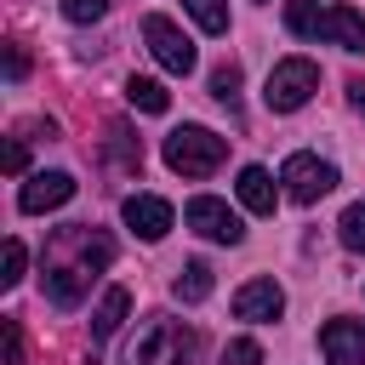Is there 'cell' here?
Masks as SVG:
<instances>
[{
	"mask_svg": "<svg viewBox=\"0 0 365 365\" xmlns=\"http://www.w3.org/2000/svg\"><path fill=\"white\" fill-rule=\"evenodd\" d=\"M108 262H114V240H108V234H97L91 222H68V228H57L51 245H46V274H40L46 302L74 308V302L86 297V285H91Z\"/></svg>",
	"mask_w": 365,
	"mask_h": 365,
	"instance_id": "6da1fadb",
	"label": "cell"
},
{
	"mask_svg": "<svg viewBox=\"0 0 365 365\" xmlns=\"http://www.w3.org/2000/svg\"><path fill=\"white\" fill-rule=\"evenodd\" d=\"M200 348V336L182 325V319H148L131 348H125V365H188Z\"/></svg>",
	"mask_w": 365,
	"mask_h": 365,
	"instance_id": "7a4b0ae2",
	"label": "cell"
},
{
	"mask_svg": "<svg viewBox=\"0 0 365 365\" xmlns=\"http://www.w3.org/2000/svg\"><path fill=\"white\" fill-rule=\"evenodd\" d=\"M222 160H228V143L217 131H205V125H177L165 137V165L177 177H211Z\"/></svg>",
	"mask_w": 365,
	"mask_h": 365,
	"instance_id": "3957f363",
	"label": "cell"
},
{
	"mask_svg": "<svg viewBox=\"0 0 365 365\" xmlns=\"http://www.w3.org/2000/svg\"><path fill=\"white\" fill-rule=\"evenodd\" d=\"M314 91H319V63H314V57H285V63H274V68H268L262 103H268L274 114H297Z\"/></svg>",
	"mask_w": 365,
	"mask_h": 365,
	"instance_id": "277c9868",
	"label": "cell"
},
{
	"mask_svg": "<svg viewBox=\"0 0 365 365\" xmlns=\"http://www.w3.org/2000/svg\"><path fill=\"white\" fill-rule=\"evenodd\" d=\"M143 40H148V51H154V63H160L165 74H194L200 51H194V40H188V34L171 23V17L148 11V17H143Z\"/></svg>",
	"mask_w": 365,
	"mask_h": 365,
	"instance_id": "5b68a950",
	"label": "cell"
},
{
	"mask_svg": "<svg viewBox=\"0 0 365 365\" xmlns=\"http://www.w3.org/2000/svg\"><path fill=\"white\" fill-rule=\"evenodd\" d=\"M279 182H285V194H291L297 205H314L319 194L336 188V165L319 160V154H291V160L279 165Z\"/></svg>",
	"mask_w": 365,
	"mask_h": 365,
	"instance_id": "8992f818",
	"label": "cell"
},
{
	"mask_svg": "<svg viewBox=\"0 0 365 365\" xmlns=\"http://www.w3.org/2000/svg\"><path fill=\"white\" fill-rule=\"evenodd\" d=\"M182 222L194 228V234H205V240H217V245H240L245 240V228H240V217L222 205V200H211V194H194L188 205H182Z\"/></svg>",
	"mask_w": 365,
	"mask_h": 365,
	"instance_id": "52a82bcc",
	"label": "cell"
},
{
	"mask_svg": "<svg viewBox=\"0 0 365 365\" xmlns=\"http://www.w3.org/2000/svg\"><path fill=\"white\" fill-rule=\"evenodd\" d=\"M319 354H325V365H365V325L359 319H325Z\"/></svg>",
	"mask_w": 365,
	"mask_h": 365,
	"instance_id": "ba28073f",
	"label": "cell"
},
{
	"mask_svg": "<svg viewBox=\"0 0 365 365\" xmlns=\"http://www.w3.org/2000/svg\"><path fill=\"white\" fill-rule=\"evenodd\" d=\"M68 200H74V177H68V171H34V177L23 182V194H17V205H23L29 217L57 211V205H68Z\"/></svg>",
	"mask_w": 365,
	"mask_h": 365,
	"instance_id": "9c48e42d",
	"label": "cell"
},
{
	"mask_svg": "<svg viewBox=\"0 0 365 365\" xmlns=\"http://www.w3.org/2000/svg\"><path fill=\"white\" fill-rule=\"evenodd\" d=\"M279 314H285V291H279L274 279H245V285L234 291V319L268 325V319H279Z\"/></svg>",
	"mask_w": 365,
	"mask_h": 365,
	"instance_id": "30bf717a",
	"label": "cell"
},
{
	"mask_svg": "<svg viewBox=\"0 0 365 365\" xmlns=\"http://www.w3.org/2000/svg\"><path fill=\"white\" fill-rule=\"evenodd\" d=\"M120 217H125V228H131L137 240H165V234H171V205H165L160 194H131V200L120 205Z\"/></svg>",
	"mask_w": 365,
	"mask_h": 365,
	"instance_id": "8fae6325",
	"label": "cell"
},
{
	"mask_svg": "<svg viewBox=\"0 0 365 365\" xmlns=\"http://www.w3.org/2000/svg\"><path fill=\"white\" fill-rule=\"evenodd\" d=\"M314 40L342 46V51H365V17L354 6H325L319 23H314Z\"/></svg>",
	"mask_w": 365,
	"mask_h": 365,
	"instance_id": "7c38bea8",
	"label": "cell"
},
{
	"mask_svg": "<svg viewBox=\"0 0 365 365\" xmlns=\"http://www.w3.org/2000/svg\"><path fill=\"white\" fill-rule=\"evenodd\" d=\"M125 314H131V291L125 285H108L103 302H97V314H91V354H97V342H108L125 325Z\"/></svg>",
	"mask_w": 365,
	"mask_h": 365,
	"instance_id": "4fadbf2b",
	"label": "cell"
},
{
	"mask_svg": "<svg viewBox=\"0 0 365 365\" xmlns=\"http://www.w3.org/2000/svg\"><path fill=\"white\" fill-rule=\"evenodd\" d=\"M234 188H240V205H245V211H257V217H274V200H279V188H274V177H268L262 165H245Z\"/></svg>",
	"mask_w": 365,
	"mask_h": 365,
	"instance_id": "5bb4252c",
	"label": "cell"
},
{
	"mask_svg": "<svg viewBox=\"0 0 365 365\" xmlns=\"http://www.w3.org/2000/svg\"><path fill=\"white\" fill-rule=\"evenodd\" d=\"M211 285H217V279H211V262H205V257L182 262V268H177V279H171L177 302H205V297H211Z\"/></svg>",
	"mask_w": 365,
	"mask_h": 365,
	"instance_id": "9a60e30c",
	"label": "cell"
},
{
	"mask_svg": "<svg viewBox=\"0 0 365 365\" xmlns=\"http://www.w3.org/2000/svg\"><path fill=\"white\" fill-rule=\"evenodd\" d=\"M125 103H131L137 114H165V108H171V91H165L160 80H148V74H131V80H125Z\"/></svg>",
	"mask_w": 365,
	"mask_h": 365,
	"instance_id": "2e32d148",
	"label": "cell"
},
{
	"mask_svg": "<svg viewBox=\"0 0 365 365\" xmlns=\"http://www.w3.org/2000/svg\"><path fill=\"white\" fill-rule=\"evenodd\" d=\"M182 11H188L205 34H228V6H222V0H182Z\"/></svg>",
	"mask_w": 365,
	"mask_h": 365,
	"instance_id": "e0dca14e",
	"label": "cell"
},
{
	"mask_svg": "<svg viewBox=\"0 0 365 365\" xmlns=\"http://www.w3.org/2000/svg\"><path fill=\"white\" fill-rule=\"evenodd\" d=\"M336 234H342L348 251H365V200H354V205L336 217Z\"/></svg>",
	"mask_w": 365,
	"mask_h": 365,
	"instance_id": "ac0fdd59",
	"label": "cell"
},
{
	"mask_svg": "<svg viewBox=\"0 0 365 365\" xmlns=\"http://www.w3.org/2000/svg\"><path fill=\"white\" fill-rule=\"evenodd\" d=\"M319 23V0H285V29L291 34H314Z\"/></svg>",
	"mask_w": 365,
	"mask_h": 365,
	"instance_id": "d6986e66",
	"label": "cell"
},
{
	"mask_svg": "<svg viewBox=\"0 0 365 365\" xmlns=\"http://www.w3.org/2000/svg\"><path fill=\"white\" fill-rule=\"evenodd\" d=\"M211 97L217 103H234L240 97V63H217L211 68Z\"/></svg>",
	"mask_w": 365,
	"mask_h": 365,
	"instance_id": "ffe728a7",
	"label": "cell"
},
{
	"mask_svg": "<svg viewBox=\"0 0 365 365\" xmlns=\"http://www.w3.org/2000/svg\"><path fill=\"white\" fill-rule=\"evenodd\" d=\"M23 262H29L23 240H6V262H0V285H6V291H11L17 279H23Z\"/></svg>",
	"mask_w": 365,
	"mask_h": 365,
	"instance_id": "44dd1931",
	"label": "cell"
},
{
	"mask_svg": "<svg viewBox=\"0 0 365 365\" xmlns=\"http://www.w3.org/2000/svg\"><path fill=\"white\" fill-rule=\"evenodd\" d=\"M222 365H262V342H251V336H234V342L222 348Z\"/></svg>",
	"mask_w": 365,
	"mask_h": 365,
	"instance_id": "7402d4cb",
	"label": "cell"
},
{
	"mask_svg": "<svg viewBox=\"0 0 365 365\" xmlns=\"http://www.w3.org/2000/svg\"><path fill=\"white\" fill-rule=\"evenodd\" d=\"M63 17L68 23H97V17H108V0H63Z\"/></svg>",
	"mask_w": 365,
	"mask_h": 365,
	"instance_id": "603a6c76",
	"label": "cell"
},
{
	"mask_svg": "<svg viewBox=\"0 0 365 365\" xmlns=\"http://www.w3.org/2000/svg\"><path fill=\"white\" fill-rule=\"evenodd\" d=\"M0 336H6V365H23V325L0 319Z\"/></svg>",
	"mask_w": 365,
	"mask_h": 365,
	"instance_id": "cb8c5ba5",
	"label": "cell"
},
{
	"mask_svg": "<svg viewBox=\"0 0 365 365\" xmlns=\"http://www.w3.org/2000/svg\"><path fill=\"white\" fill-rule=\"evenodd\" d=\"M6 171H11V177H23V171H29V148H23V137H11V143H6Z\"/></svg>",
	"mask_w": 365,
	"mask_h": 365,
	"instance_id": "d4e9b609",
	"label": "cell"
},
{
	"mask_svg": "<svg viewBox=\"0 0 365 365\" xmlns=\"http://www.w3.org/2000/svg\"><path fill=\"white\" fill-rule=\"evenodd\" d=\"M6 74H11V80H23V74H29V57H23V46H6Z\"/></svg>",
	"mask_w": 365,
	"mask_h": 365,
	"instance_id": "484cf974",
	"label": "cell"
},
{
	"mask_svg": "<svg viewBox=\"0 0 365 365\" xmlns=\"http://www.w3.org/2000/svg\"><path fill=\"white\" fill-rule=\"evenodd\" d=\"M348 91H354V103H359V108H365V80H354V86H348Z\"/></svg>",
	"mask_w": 365,
	"mask_h": 365,
	"instance_id": "4316f807",
	"label": "cell"
}]
</instances>
